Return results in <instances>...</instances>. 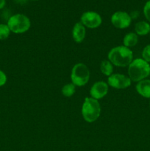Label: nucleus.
<instances>
[{"instance_id": "1", "label": "nucleus", "mask_w": 150, "mask_h": 151, "mask_svg": "<svg viewBox=\"0 0 150 151\" xmlns=\"http://www.w3.org/2000/svg\"><path fill=\"white\" fill-rule=\"evenodd\" d=\"M108 60L119 67L128 66L133 60L132 50L124 46H119L112 49L108 53Z\"/></svg>"}, {"instance_id": "2", "label": "nucleus", "mask_w": 150, "mask_h": 151, "mask_svg": "<svg viewBox=\"0 0 150 151\" xmlns=\"http://www.w3.org/2000/svg\"><path fill=\"white\" fill-rule=\"evenodd\" d=\"M150 74V65L143 58H137L128 66V75L134 82L146 79Z\"/></svg>"}, {"instance_id": "3", "label": "nucleus", "mask_w": 150, "mask_h": 151, "mask_svg": "<svg viewBox=\"0 0 150 151\" xmlns=\"http://www.w3.org/2000/svg\"><path fill=\"white\" fill-rule=\"evenodd\" d=\"M101 114V107L99 101L92 97H86L82 107V115L88 122H94L98 119Z\"/></svg>"}, {"instance_id": "4", "label": "nucleus", "mask_w": 150, "mask_h": 151, "mask_svg": "<svg viewBox=\"0 0 150 151\" xmlns=\"http://www.w3.org/2000/svg\"><path fill=\"white\" fill-rule=\"evenodd\" d=\"M7 24L10 29V32L20 34L29 30L31 22L26 16L21 13H17L9 18Z\"/></svg>"}, {"instance_id": "5", "label": "nucleus", "mask_w": 150, "mask_h": 151, "mask_svg": "<svg viewBox=\"0 0 150 151\" xmlns=\"http://www.w3.org/2000/svg\"><path fill=\"white\" fill-rule=\"evenodd\" d=\"M72 83L76 86H83L88 83L90 79V71L88 66L82 63H79L73 66L71 73Z\"/></svg>"}, {"instance_id": "6", "label": "nucleus", "mask_w": 150, "mask_h": 151, "mask_svg": "<svg viewBox=\"0 0 150 151\" xmlns=\"http://www.w3.org/2000/svg\"><path fill=\"white\" fill-rule=\"evenodd\" d=\"M80 22L87 28L95 29L101 24L102 19L98 13L94 11H87L82 13Z\"/></svg>"}, {"instance_id": "7", "label": "nucleus", "mask_w": 150, "mask_h": 151, "mask_svg": "<svg viewBox=\"0 0 150 151\" xmlns=\"http://www.w3.org/2000/svg\"><path fill=\"white\" fill-rule=\"evenodd\" d=\"M132 81L129 77L122 74H112L108 77L107 83L116 89H125L131 86Z\"/></svg>"}, {"instance_id": "8", "label": "nucleus", "mask_w": 150, "mask_h": 151, "mask_svg": "<svg viewBox=\"0 0 150 151\" xmlns=\"http://www.w3.org/2000/svg\"><path fill=\"white\" fill-rule=\"evenodd\" d=\"M132 22L130 15L124 11H117L111 16V23L118 29H125L129 27Z\"/></svg>"}, {"instance_id": "9", "label": "nucleus", "mask_w": 150, "mask_h": 151, "mask_svg": "<svg viewBox=\"0 0 150 151\" xmlns=\"http://www.w3.org/2000/svg\"><path fill=\"white\" fill-rule=\"evenodd\" d=\"M107 92H108V85L104 81L96 82L90 89L91 97L97 100L105 97Z\"/></svg>"}, {"instance_id": "10", "label": "nucleus", "mask_w": 150, "mask_h": 151, "mask_svg": "<svg viewBox=\"0 0 150 151\" xmlns=\"http://www.w3.org/2000/svg\"><path fill=\"white\" fill-rule=\"evenodd\" d=\"M86 29L81 22H77L72 29V38L76 43H82L85 38Z\"/></svg>"}, {"instance_id": "11", "label": "nucleus", "mask_w": 150, "mask_h": 151, "mask_svg": "<svg viewBox=\"0 0 150 151\" xmlns=\"http://www.w3.org/2000/svg\"><path fill=\"white\" fill-rule=\"evenodd\" d=\"M136 91L138 94L145 98H150V80L144 79L138 82Z\"/></svg>"}, {"instance_id": "12", "label": "nucleus", "mask_w": 150, "mask_h": 151, "mask_svg": "<svg viewBox=\"0 0 150 151\" xmlns=\"http://www.w3.org/2000/svg\"><path fill=\"white\" fill-rule=\"evenodd\" d=\"M135 33L138 35L144 36L150 32V24L145 21H141L135 24Z\"/></svg>"}, {"instance_id": "13", "label": "nucleus", "mask_w": 150, "mask_h": 151, "mask_svg": "<svg viewBox=\"0 0 150 151\" xmlns=\"http://www.w3.org/2000/svg\"><path fill=\"white\" fill-rule=\"evenodd\" d=\"M138 37L135 32H129L124 37V46L128 48L133 47L138 44Z\"/></svg>"}, {"instance_id": "14", "label": "nucleus", "mask_w": 150, "mask_h": 151, "mask_svg": "<svg viewBox=\"0 0 150 151\" xmlns=\"http://www.w3.org/2000/svg\"><path fill=\"white\" fill-rule=\"evenodd\" d=\"M100 70L103 75L110 76L113 72V64L109 60H103L100 64Z\"/></svg>"}, {"instance_id": "15", "label": "nucleus", "mask_w": 150, "mask_h": 151, "mask_svg": "<svg viewBox=\"0 0 150 151\" xmlns=\"http://www.w3.org/2000/svg\"><path fill=\"white\" fill-rule=\"evenodd\" d=\"M75 86H76L73 83H68L63 86L62 88V94L66 97H70L74 95L75 92Z\"/></svg>"}, {"instance_id": "16", "label": "nucleus", "mask_w": 150, "mask_h": 151, "mask_svg": "<svg viewBox=\"0 0 150 151\" xmlns=\"http://www.w3.org/2000/svg\"><path fill=\"white\" fill-rule=\"evenodd\" d=\"M10 33V29H9L7 24H0V40H5L9 37Z\"/></svg>"}, {"instance_id": "17", "label": "nucleus", "mask_w": 150, "mask_h": 151, "mask_svg": "<svg viewBox=\"0 0 150 151\" xmlns=\"http://www.w3.org/2000/svg\"><path fill=\"white\" fill-rule=\"evenodd\" d=\"M142 57L144 60L149 63L150 62V44L146 46L142 52Z\"/></svg>"}, {"instance_id": "18", "label": "nucleus", "mask_w": 150, "mask_h": 151, "mask_svg": "<svg viewBox=\"0 0 150 151\" xmlns=\"http://www.w3.org/2000/svg\"><path fill=\"white\" fill-rule=\"evenodd\" d=\"M144 14L146 20L150 22V0L147 1L144 5Z\"/></svg>"}, {"instance_id": "19", "label": "nucleus", "mask_w": 150, "mask_h": 151, "mask_svg": "<svg viewBox=\"0 0 150 151\" xmlns=\"http://www.w3.org/2000/svg\"><path fill=\"white\" fill-rule=\"evenodd\" d=\"M6 82H7V76L4 74V72L0 70V87L4 86L6 83Z\"/></svg>"}, {"instance_id": "20", "label": "nucleus", "mask_w": 150, "mask_h": 151, "mask_svg": "<svg viewBox=\"0 0 150 151\" xmlns=\"http://www.w3.org/2000/svg\"><path fill=\"white\" fill-rule=\"evenodd\" d=\"M15 2L17 3V4H26V1H27V0H14Z\"/></svg>"}, {"instance_id": "21", "label": "nucleus", "mask_w": 150, "mask_h": 151, "mask_svg": "<svg viewBox=\"0 0 150 151\" xmlns=\"http://www.w3.org/2000/svg\"><path fill=\"white\" fill-rule=\"evenodd\" d=\"M5 4H6L5 0H0V10L2 9L3 7L5 6Z\"/></svg>"}, {"instance_id": "22", "label": "nucleus", "mask_w": 150, "mask_h": 151, "mask_svg": "<svg viewBox=\"0 0 150 151\" xmlns=\"http://www.w3.org/2000/svg\"><path fill=\"white\" fill-rule=\"evenodd\" d=\"M32 1H38V0H32Z\"/></svg>"}, {"instance_id": "23", "label": "nucleus", "mask_w": 150, "mask_h": 151, "mask_svg": "<svg viewBox=\"0 0 150 151\" xmlns=\"http://www.w3.org/2000/svg\"><path fill=\"white\" fill-rule=\"evenodd\" d=\"M149 106H150V102H149Z\"/></svg>"}]
</instances>
